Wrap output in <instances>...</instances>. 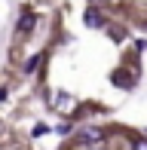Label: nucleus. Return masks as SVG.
Returning a JSON list of instances; mask_svg holds the SVG:
<instances>
[{
    "instance_id": "f257e3e1",
    "label": "nucleus",
    "mask_w": 147,
    "mask_h": 150,
    "mask_svg": "<svg viewBox=\"0 0 147 150\" xmlns=\"http://www.w3.org/2000/svg\"><path fill=\"white\" fill-rule=\"evenodd\" d=\"M110 83L129 92V89H135V86H138V74H135V71H129V67H117V71L110 74Z\"/></svg>"
},
{
    "instance_id": "f03ea898",
    "label": "nucleus",
    "mask_w": 147,
    "mask_h": 150,
    "mask_svg": "<svg viewBox=\"0 0 147 150\" xmlns=\"http://www.w3.org/2000/svg\"><path fill=\"white\" fill-rule=\"evenodd\" d=\"M83 25H86V28H92V31H95V28H104L107 22H104V12H101V9H95V6H89V9L83 12Z\"/></svg>"
},
{
    "instance_id": "7ed1b4c3",
    "label": "nucleus",
    "mask_w": 147,
    "mask_h": 150,
    "mask_svg": "<svg viewBox=\"0 0 147 150\" xmlns=\"http://www.w3.org/2000/svg\"><path fill=\"white\" fill-rule=\"evenodd\" d=\"M34 28H37V16H34V12H22L18 22H16V31L18 34H31Z\"/></svg>"
},
{
    "instance_id": "20e7f679",
    "label": "nucleus",
    "mask_w": 147,
    "mask_h": 150,
    "mask_svg": "<svg viewBox=\"0 0 147 150\" xmlns=\"http://www.w3.org/2000/svg\"><path fill=\"white\" fill-rule=\"evenodd\" d=\"M77 141H80V144H86V147H89V144H101V141H104V135L98 132V129H83V132L77 135Z\"/></svg>"
},
{
    "instance_id": "39448f33",
    "label": "nucleus",
    "mask_w": 147,
    "mask_h": 150,
    "mask_svg": "<svg viewBox=\"0 0 147 150\" xmlns=\"http://www.w3.org/2000/svg\"><path fill=\"white\" fill-rule=\"evenodd\" d=\"M74 104H77V101H74V98H68L64 92L58 95V110H61V113H71V107H74Z\"/></svg>"
},
{
    "instance_id": "423d86ee",
    "label": "nucleus",
    "mask_w": 147,
    "mask_h": 150,
    "mask_svg": "<svg viewBox=\"0 0 147 150\" xmlns=\"http://www.w3.org/2000/svg\"><path fill=\"white\" fill-rule=\"evenodd\" d=\"M40 61H43V55H31L28 61H25V74H34L37 67H40Z\"/></svg>"
},
{
    "instance_id": "0eeeda50",
    "label": "nucleus",
    "mask_w": 147,
    "mask_h": 150,
    "mask_svg": "<svg viewBox=\"0 0 147 150\" xmlns=\"http://www.w3.org/2000/svg\"><path fill=\"white\" fill-rule=\"evenodd\" d=\"M107 34H110L113 43H123V40H126V28H107Z\"/></svg>"
},
{
    "instance_id": "6e6552de",
    "label": "nucleus",
    "mask_w": 147,
    "mask_h": 150,
    "mask_svg": "<svg viewBox=\"0 0 147 150\" xmlns=\"http://www.w3.org/2000/svg\"><path fill=\"white\" fill-rule=\"evenodd\" d=\"M132 150H147V138H135L132 141Z\"/></svg>"
},
{
    "instance_id": "1a4fd4ad",
    "label": "nucleus",
    "mask_w": 147,
    "mask_h": 150,
    "mask_svg": "<svg viewBox=\"0 0 147 150\" xmlns=\"http://www.w3.org/2000/svg\"><path fill=\"white\" fill-rule=\"evenodd\" d=\"M34 135H49V126H43V122H37V126H34Z\"/></svg>"
},
{
    "instance_id": "9d476101",
    "label": "nucleus",
    "mask_w": 147,
    "mask_h": 150,
    "mask_svg": "<svg viewBox=\"0 0 147 150\" xmlns=\"http://www.w3.org/2000/svg\"><path fill=\"white\" fill-rule=\"evenodd\" d=\"M89 3L95 6V9H101V6H104V3H110V0H89Z\"/></svg>"
},
{
    "instance_id": "9b49d317",
    "label": "nucleus",
    "mask_w": 147,
    "mask_h": 150,
    "mask_svg": "<svg viewBox=\"0 0 147 150\" xmlns=\"http://www.w3.org/2000/svg\"><path fill=\"white\" fill-rule=\"evenodd\" d=\"M3 98H6V89H0V101H3Z\"/></svg>"
},
{
    "instance_id": "f8f14e48",
    "label": "nucleus",
    "mask_w": 147,
    "mask_h": 150,
    "mask_svg": "<svg viewBox=\"0 0 147 150\" xmlns=\"http://www.w3.org/2000/svg\"><path fill=\"white\" fill-rule=\"evenodd\" d=\"M144 138H147V132H144Z\"/></svg>"
}]
</instances>
